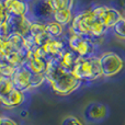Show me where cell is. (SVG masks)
I'll list each match as a JSON object with an SVG mask.
<instances>
[{
  "label": "cell",
  "mask_w": 125,
  "mask_h": 125,
  "mask_svg": "<svg viewBox=\"0 0 125 125\" xmlns=\"http://www.w3.org/2000/svg\"><path fill=\"white\" fill-rule=\"evenodd\" d=\"M46 83L50 84L51 89L58 95H69L78 90L81 86V80H79L71 70H68L62 65L61 58L51 59L47 62L45 70Z\"/></svg>",
  "instance_id": "6da1fadb"
},
{
  "label": "cell",
  "mask_w": 125,
  "mask_h": 125,
  "mask_svg": "<svg viewBox=\"0 0 125 125\" xmlns=\"http://www.w3.org/2000/svg\"><path fill=\"white\" fill-rule=\"evenodd\" d=\"M68 30L69 34L90 37L92 40L101 39L109 31L105 26L95 21L92 9L80 11L79 13L73 15V22L68 26Z\"/></svg>",
  "instance_id": "7a4b0ae2"
},
{
  "label": "cell",
  "mask_w": 125,
  "mask_h": 125,
  "mask_svg": "<svg viewBox=\"0 0 125 125\" xmlns=\"http://www.w3.org/2000/svg\"><path fill=\"white\" fill-rule=\"evenodd\" d=\"M73 73L81 81H94L103 77L99 56L81 57L73 69Z\"/></svg>",
  "instance_id": "3957f363"
},
{
  "label": "cell",
  "mask_w": 125,
  "mask_h": 125,
  "mask_svg": "<svg viewBox=\"0 0 125 125\" xmlns=\"http://www.w3.org/2000/svg\"><path fill=\"white\" fill-rule=\"evenodd\" d=\"M67 46L77 53L80 57H91L97 56V44L90 37L79 36L76 34H69L67 39Z\"/></svg>",
  "instance_id": "277c9868"
},
{
  "label": "cell",
  "mask_w": 125,
  "mask_h": 125,
  "mask_svg": "<svg viewBox=\"0 0 125 125\" xmlns=\"http://www.w3.org/2000/svg\"><path fill=\"white\" fill-rule=\"evenodd\" d=\"M101 64L102 76L104 78H111L117 76L124 68V61L119 54L114 52L102 53L99 56Z\"/></svg>",
  "instance_id": "5b68a950"
},
{
  "label": "cell",
  "mask_w": 125,
  "mask_h": 125,
  "mask_svg": "<svg viewBox=\"0 0 125 125\" xmlns=\"http://www.w3.org/2000/svg\"><path fill=\"white\" fill-rule=\"evenodd\" d=\"M94 19L98 23L111 30L120 20L123 19V14L117 9L109 6H97L92 8Z\"/></svg>",
  "instance_id": "8992f818"
},
{
  "label": "cell",
  "mask_w": 125,
  "mask_h": 125,
  "mask_svg": "<svg viewBox=\"0 0 125 125\" xmlns=\"http://www.w3.org/2000/svg\"><path fill=\"white\" fill-rule=\"evenodd\" d=\"M45 54V58L47 62L54 58H61L64 52L68 48L67 46V41L64 39H55V37H51L44 46H42Z\"/></svg>",
  "instance_id": "52a82bcc"
},
{
  "label": "cell",
  "mask_w": 125,
  "mask_h": 125,
  "mask_svg": "<svg viewBox=\"0 0 125 125\" xmlns=\"http://www.w3.org/2000/svg\"><path fill=\"white\" fill-rule=\"evenodd\" d=\"M53 11L46 0H36L30 4V12L28 17L31 20H39V21H47L52 19Z\"/></svg>",
  "instance_id": "ba28073f"
},
{
  "label": "cell",
  "mask_w": 125,
  "mask_h": 125,
  "mask_svg": "<svg viewBox=\"0 0 125 125\" xmlns=\"http://www.w3.org/2000/svg\"><path fill=\"white\" fill-rule=\"evenodd\" d=\"M31 77H32V71L29 70L23 65L21 67H18L11 79L14 83L15 89L25 93L32 90L31 89Z\"/></svg>",
  "instance_id": "9c48e42d"
},
{
  "label": "cell",
  "mask_w": 125,
  "mask_h": 125,
  "mask_svg": "<svg viewBox=\"0 0 125 125\" xmlns=\"http://www.w3.org/2000/svg\"><path fill=\"white\" fill-rule=\"evenodd\" d=\"M7 23H8L9 28H10L11 33L22 35L23 37L29 35L30 25H31V19L29 17H13V15H9Z\"/></svg>",
  "instance_id": "30bf717a"
},
{
  "label": "cell",
  "mask_w": 125,
  "mask_h": 125,
  "mask_svg": "<svg viewBox=\"0 0 125 125\" xmlns=\"http://www.w3.org/2000/svg\"><path fill=\"white\" fill-rule=\"evenodd\" d=\"M4 7L9 15L13 17H28L30 12V4L25 0H3Z\"/></svg>",
  "instance_id": "8fae6325"
},
{
  "label": "cell",
  "mask_w": 125,
  "mask_h": 125,
  "mask_svg": "<svg viewBox=\"0 0 125 125\" xmlns=\"http://www.w3.org/2000/svg\"><path fill=\"white\" fill-rule=\"evenodd\" d=\"M108 114V109L103 103L100 102H91L87 105L84 110V117L87 121L95 122L102 121Z\"/></svg>",
  "instance_id": "7c38bea8"
},
{
  "label": "cell",
  "mask_w": 125,
  "mask_h": 125,
  "mask_svg": "<svg viewBox=\"0 0 125 125\" xmlns=\"http://www.w3.org/2000/svg\"><path fill=\"white\" fill-rule=\"evenodd\" d=\"M47 62H48L45 58L41 57L36 53H29L24 66L29 70L32 71V73H45L46 67H47Z\"/></svg>",
  "instance_id": "4fadbf2b"
},
{
  "label": "cell",
  "mask_w": 125,
  "mask_h": 125,
  "mask_svg": "<svg viewBox=\"0 0 125 125\" xmlns=\"http://www.w3.org/2000/svg\"><path fill=\"white\" fill-rule=\"evenodd\" d=\"M24 101H25V93L14 88L0 103L6 109H14L23 104Z\"/></svg>",
  "instance_id": "5bb4252c"
},
{
  "label": "cell",
  "mask_w": 125,
  "mask_h": 125,
  "mask_svg": "<svg viewBox=\"0 0 125 125\" xmlns=\"http://www.w3.org/2000/svg\"><path fill=\"white\" fill-rule=\"evenodd\" d=\"M52 19L54 21H56L57 23L62 24V26H69L73 19V10L69 8H66V9L58 10V11H55V12H53Z\"/></svg>",
  "instance_id": "9a60e30c"
},
{
  "label": "cell",
  "mask_w": 125,
  "mask_h": 125,
  "mask_svg": "<svg viewBox=\"0 0 125 125\" xmlns=\"http://www.w3.org/2000/svg\"><path fill=\"white\" fill-rule=\"evenodd\" d=\"M80 59H81V57H80L77 53L71 51L70 48H67L61 57V62H62V65H64L68 70H71V71L75 68L76 65L79 62Z\"/></svg>",
  "instance_id": "2e32d148"
},
{
  "label": "cell",
  "mask_w": 125,
  "mask_h": 125,
  "mask_svg": "<svg viewBox=\"0 0 125 125\" xmlns=\"http://www.w3.org/2000/svg\"><path fill=\"white\" fill-rule=\"evenodd\" d=\"M46 23V30L51 37H55V39H61L64 35V28L62 24L57 23L56 21H54L53 19H50L47 21H45Z\"/></svg>",
  "instance_id": "e0dca14e"
},
{
  "label": "cell",
  "mask_w": 125,
  "mask_h": 125,
  "mask_svg": "<svg viewBox=\"0 0 125 125\" xmlns=\"http://www.w3.org/2000/svg\"><path fill=\"white\" fill-rule=\"evenodd\" d=\"M14 89V83L12 79L8 77H1L0 76V102Z\"/></svg>",
  "instance_id": "ac0fdd59"
},
{
  "label": "cell",
  "mask_w": 125,
  "mask_h": 125,
  "mask_svg": "<svg viewBox=\"0 0 125 125\" xmlns=\"http://www.w3.org/2000/svg\"><path fill=\"white\" fill-rule=\"evenodd\" d=\"M15 70H17V67L11 65L4 57L0 56V76L1 77L12 78Z\"/></svg>",
  "instance_id": "d6986e66"
},
{
  "label": "cell",
  "mask_w": 125,
  "mask_h": 125,
  "mask_svg": "<svg viewBox=\"0 0 125 125\" xmlns=\"http://www.w3.org/2000/svg\"><path fill=\"white\" fill-rule=\"evenodd\" d=\"M45 82H46L45 73H32V77H31V89L39 88V87L43 86Z\"/></svg>",
  "instance_id": "ffe728a7"
},
{
  "label": "cell",
  "mask_w": 125,
  "mask_h": 125,
  "mask_svg": "<svg viewBox=\"0 0 125 125\" xmlns=\"http://www.w3.org/2000/svg\"><path fill=\"white\" fill-rule=\"evenodd\" d=\"M53 12L69 8V0H46Z\"/></svg>",
  "instance_id": "44dd1931"
},
{
  "label": "cell",
  "mask_w": 125,
  "mask_h": 125,
  "mask_svg": "<svg viewBox=\"0 0 125 125\" xmlns=\"http://www.w3.org/2000/svg\"><path fill=\"white\" fill-rule=\"evenodd\" d=\"M112 31H113V34L116 37L125 40V21H124V19L120 20L112 28Z\"/></svg>",
  "instance_id": "7402d4cb"
},
{
  "label": "cell",
  "mask_w": 125,
  "mask_h": 125,
  "mask_svg": "<svg viewBox=\"0 0 125 125\" xmlns=\"http://www.w3.org/2000/svg\"><path fill=\"white\" fill-rule=\"evenodd\" d=\"M61 125H83V123L78 117L69 115V116H66L62 119Z\"/></svg>",
  "instance_id": "603a6c76"
},
{
  "label": "cell",
  "mask_w": 125,
  "mask_h": 125,
  "mask_svg": "<svg viewBox=\"0 0 125 125\" xmlns=\"http://www.w3.org/2000/svg\"><path fill=\"white\" fill-rule=\"evenodd\" d=\"M8 18H9V13H8V11H7L6 7H4L3 1L0 0V24L7 22Z\"/></svg>",
  "instance_id": "cb8c5ba5"
},
{
  "label": "cell",
  "mask_w": 125,
  "mask_h": 125,
  "mask_svg": "<svg viewBox=\"0 0 125 125\" xmlns=\"http://www.w3.org/2000/svg\"><path fill=\"white\" fill-rule=\"evenodd\" d=\"M10 34L11 32H10V28H9L8 23L4 22V23L0 24V37L1 39H7Z\"/></svg>",
  "instance_id": "d4e9b609"
},
{
  "label": "cell",
  "mask_w": 125,
  "mask_h": 125,
  "mask_svg": "<svg viewBox=\"0 0 125 125\" xmlns=\"http://www.w3.org/2000/svg\"><path fill=\"white\" fill-rule=\"evenodd\" d=\"M0 125H19L15 120L9 116H1V124Z\"/></svg>",
  "instance_id": "484cf974"
},
{
  "label": "cell",
  "mask_w": 125,
  "mask_h": 125,
  "mask_svg": "<svg viewBox=\"0 0 125 125\" xmlns=\"http://www.w3.org/2000/svg\"><path fill=\"white\" fill-rule=\"evenodd\" d=\"M26 115V112H21V116H25Z\"/></svg>",
  "instance_id": "4316f807"
},
{
  "label": "cell",
  "mask_w": 125,
  "mask_h": 125,
  "mask_svg": "<svg viewBox=\"0 0 125 125\" xmlns=\"http://www.w3.org/2000/svg\"><path fill=\"white\" fill-rule=\"evenodd\" d=\"M123 4H124V7H125V0H123Z\"/></svg>",
  "instance_id": "83f0119b"
},
{
  "label": "cell",
  "mask_w": 125,
  "mask_h": 125,
  "mask_svg": "<svg viewBox=\"0 0 125 125\" xmlns=\"http://www.w3.org/2000/svg\"><path fill=\"white\" fill-rule=\"evenodd\" d=\"M0 124H1V116H0Z\"/></svg>",
  "instance_id": "f1b7e54d"
},
{
  "label": "cell",
  "mask_w": 125,
  "mask_h": 125,
  "mask_svg": "<svg viewBox=\"0 0 125 125\" xmlns=\"http://www.w3.org/2000/svg\"><path fill=\"white\" fill-rule=\"evenodd\" d=\"M123 19H124V21H125V15H123Z\"/></svg>",
  "instance_id": "f546056e"
}]
</instances>
